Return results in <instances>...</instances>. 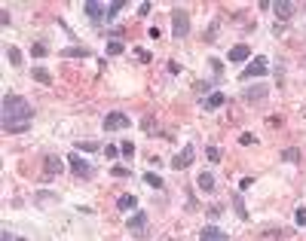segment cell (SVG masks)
Returning a JSON list of instances; mask_svg holds the SVG:
<instances>
[{"label":"cell","mask_w":306,"mask_h":241,"mask_svg":"<svg viewBox=\"0 0 306 241\" xmlns=\"http://www.w3.org/2000/svg\"><path fill=\"white\" fill-rule=\"evenodd\" d=\"M31 119H34V107L21 95L6 92L3 95V131L6 134H21V131L31 129Z\"/></svg>","instance_id":"6da1fadb"},{"label":"cell","mask_w":306,"mask_h":241,"mask_svg":"<svg viewBox=\"0 0 306 241\" xmlns=\"http://www.w3.org/2000/svg\"><path fill=\"white\" fill-rule=\"evenodd\" d=\"M67 165H71V174H74L77 180H92V177H95V168L89 165L77 150H74V153H67Z\"/></svg>","instance_id":"7a4b0ae2"},{"label":"cell","mask_w":306,"mask_h":241,"mask_svg":"<svg viewBox=\"0 0 306 241\" xmlns=\"http://www.w3.org/2000/svg\"><path fill=\"white\" fill-rule=\"evenodd\" d=\"M187 34H190V16L181 6H175L172 9V37L175 40H184Z\"/></svg>","instance_id":"3957f363"},{"label":"cell","mask_w":306,"mask_h":241,"mask_svg":"<svg viewBox=\"0 0 306 241\" xmlns=\"http://www.w3.org/2000/svg\"><path fill=\"white\" fill-rule=\"evenodd\" d=\"M269 74V61L264 58V55H257V58L248 61V67L242 71V79H260V76H266Z\"/></svg>","instance_id":"277c9868"},{"label":"cell","mask_w":306,"mask_h":241,"mask_svg":"<svg viewBox=\"0 0 306 241\" xmlns=\"http://www.w3.org/2000/svg\"><path fill=\"white\" fill-rule=\"evenodd\" d=\"M101 125H104V131H120V129H129L132 119L126 116V113L113 110V113H107V116H104V122H101Z\"/></svg>","instance_id":"5b68a950"},{"label":"cell","mask_w":306,"mask_h":241,"mask_svg":"<svg viewBox=\"0 0 306 241\" xmlns=\"http://www.w3.org/2000/svg\"><path fill=\"white\" fill-rule=\"evenodd\" d=\"M126 226H129V232H132L135 238H144V235H147V214H144V211H135V214L129 217Z\"/></svg>","instance_id":"8992f818"},{"label":"cell","mask_w":306,"mask_h":241,"mask_svg":"<svg viewBox=\"0 0 306 241\" xmlns=\"http://www.w3.org/2000/svg\"><path fill=\"white\" fill-rule=\"evenodd\" d=\"M266 95H269V86L257 83V86H248V89L242 92V101H245V104H260Z\"/></svg>","instance_id":"52a82bcc"},{"label":"cell","mask_w":306,"mask_h":241,"mask_svg":"<svg viewBox=\"0 0 306 241\" xmlns=\"http://www.w3.org/2000/svg\"><path fill=\"white\" fill-rule=\"evenodd\" d=\"M86 16L95 21V25H101V21H107V3H98V0H89V3L83 6Z\"/></svg>","instance_id":"ba28073f"},{"label":"cell","mask_w":306,"mask_h":241,"mask_svg":"<svg viewBox=\"0 0 306 241\" xmlns=\"http://www.w3.org/2000/svg\"><path fill=\"white\" fill-rule=\"evenodd\" d=\"M193 156H196V153H193V147L187 144L184 150H181V153L172 159V168H175V171H184V168H190V165H193Z\"/></svg>","instance_id":"9c48e42d"},{"label":"cell","mask_w":306,"mask_h":241,"mask_svg":"<svg viewBox=\"0 0 306 241\" xmlns=\"http://www.w3.org/2000/svg\"><path fill=\"white\" fill-rule=\"evenodd\" d=\"M245 58H251V46H245V43L230 46V52H226V61H245Z\"/></svg>","instance_id":"30bf717a"},{"label":"cell","mask_w":306,"mask_h":241,"mask_svg":"<svg viewBox=\"0 0 306 241\" xmlns=\"http://www.w3.org/2000/svg\"><path fill=\"white\" fill-rule=\"evenodd\" d=\"M199 241H230V235H226L224 229H218V226H205L199 232Z\"/></svg>","instance_id":"8fae6325"},{"label":"cell","mask_w":306,"mask_h":241,"mask_svg":"<svg viewBox=\"0 0 306 241\" xmlns=\"http://www.w3.org/2000/svg\"><path fill=\"white\" fill-rule=\"evenodd\" d=\"M61 159L59 156H46V159H43V174H46V177H55V174H61Z\"/></svg>","instance_id":"7c38bea8"},{"label":"cell","mask_w":306,"mask_h":241,"mask_svg":"<svg viewBox=\"0 0 306 241\" xmlns=\"http://www.w3.org/2000/svg\"><path fill=\"white\" fill-rule=\"evenodd\" d=\"M89 55H92L89 46H64L61 49V58H89Z\"/></svg>","instance_id":"4fadbf2b"},{"label":"cell","mask_w":306,"mask_h":241,"mask_svg":"<svg viewBox=\"0 0 306 241\" xmlns=\"http://www.w3.org/2000/svg\"><path fill=\"white\" fill-rule=\"evenodd\" d=\"M273 13H276V19L285 25V21L294 16V3H273Z\"/></svg>","instance_id":"5bb4252c"},{"label":"cell","mask_w":306,"mask_h":241,"mask_svg":"<svg viewBox=\"0 0 306 241\" xmlns=\"http://www.w3.org/2000/svg\"><path fill=\"white\" fill-rule=\"evenodd\" d=\"M226 101V95H221V92H214V95H208V98H202V107L205 110H218L221 104Z\"/></svg>","instance_id":"9a60e30c"},{"label":"cell","mask_w":306,"mask_h":241,"mask_svg":"<svg viewBox=\"0 0 306 241\" xmlns=\"http://www.w3.org/2000/svg\"><path fill=\"white\" fill-rule=\"evenodd\" d=\"M135 204H138L135 192H126V196H120V199H117V208H120V211H132Z\"/></svg>","instance_id":"2e32d148"},{"label":"cell","mask_w":306,"mask_h":241,"mask_svg":"<svg viewBox=\"0 0 306 241\" xmlns=\"http://www.w3.org/2000/svg\"><path fill=\"white\" fill-rule=\"evenodd\" d=\"M196 186H199L202 192H211V189H214V177L208 174V171H202V174L196 177Z\"/></svg>","instance_id":"e0dca14e"},{"label":"cell","mask_w":306,"mask_h":241,"mask_svg":"<svg viewBox=\"0 0 306 241\" xmlns=\"http://www.w3.org/2000/svg\"><path fill=\"white\" fill-rule=\"evenodd\" d=\"M233 208H236V214H239V220H251V217H248V208H245V202H242V196H239V192H233Z\"/></svg>","instance_id":"ac0fdd59"},{"label":"cell","mask_w":306,"mask_h":241,"mask_svg":"<svg viewBox=\"0 0 306 241\" xmlns=\"http://www.w3.org/2000/svg\"><path fill=\"white\" fill-rule=\"evenodd\" d=\"M34 79H37V83H43V86H49L52 83V76H49V71H46V67H34Z\"/></svg>","instance_id":"d6986e66"},{"label":"cell","mask_w":306,"mask_h":241,"mask_svg":"<svg viewBox=\"0 0 306 241\" xmlns=\"http://www.w3.org/2000/svg\"><path fill=\"white\" fill-rule=\"evenodd\" d=\"M144 183H147V186H153V189H165L163 177H160V174H153V171H150V174H144Z\"/></svg>","instance_id":"ffe728a7"},{"label":"cell","mask_w":306,"mask_h":241,"mask_svg":"<svg viewBox=\"0 0 306 241\" xmlns=\"http://www.w3.org/2000/svg\"><path fill=\"white\" fill-rule=\"evenodd\" d=\"M74 147H77V153H95V150H101L95 141H80V144H74Z\"/></svg>","instance_id":"44dd1931"},{"label":"cell","mask_w":306,"mask_h":241,"mask_svg":"<svg viewBox=\"0 0 306 241\" xmlns=\"http://www.w3.org/2000/svg\"><path fill=\"white\" fill-rule=\"evenodd\" d=\"M282 159L285 162H300V150L297 147H288V150H282Z\"/></svg>","instance_id":"7402d4cb"},{"label":"cell","mask_w":306,"mask_h":241,"mask_svg":"<svg viewBox=\"0 0 306 241\" xmlns=\"http://www.w3.org/2000/svg\"><path fill=\"white\" fill-rule=\"evenodd\" d=\"M6 61L9 64H21V52L16 49V46H6Z\"/></svg>","instance_id":"603a6c76"},{"label":"cell","mask_w":306,"mask_h":241,"mask_svg":"<svg viewBox=\"0 0 306 241\" xmlns=\"http://www.w3.org/2000/svg\"><path fill=\"white\" fill-rule=\"evenodd\" d=\"M205 159L208 162H221V150L218 147H205Z\"/></svg>","instance_id":"cb8c5ba5"},{"label":"cell","mask_w":306,"mask_h":241,"mask_svg":"<svg viewBox=\"0 0 306 241\" xmlns=\"http://www.w3.org/2000/svg\"><path fill=\"white\" fill-rule=\"evenodd\" d=\"M120 153H122V156H126V159H132V156H135V144H132V141H122V147H120Z\"/></svg>","instance_id":"d4e9b609"},{"label":"cell","mask_w":306,"mask_h":241,"mask_svg":"<svg viewBox=\"0 0 306 241\" xmlns=\"http://www.w3.org/2000/svg\"><path fill=\"white\" fill-rule=\"evenodd\" d=\"M31 55H34V58H43V55H46V46H43V43H34V46H31Z\"/></svg>","instance_id":"484cf974"},{"label":"cell","mask_w":306,"mask_h":241,"mask_svg":"<svg viewBox=\"0 0 306 241\" xmlns=\"http://www.w3.org/2000/svg\"><path fill=\"white\" fill-rule=\"evenodd\" d=\"M120 52H122V43L120 40H110L107 43V55H120Z\"/></svg>","instance_id":"4316f807"},{"label":"cell","mask_w":306,"mask_h":241,"mask_svg":"<svg viewBox=\"0 0 306 241\" xmlns=\"http://www.w3.org/2000/svg\"><path fill=\"white\" fill-rule=\"evenodd\" d=\"M122 6H126V3H107V21H110L113 16H117V13H120Z\"/></svg>","instance_id":"83f0119b"},{"label":"cell","mask_w":306,"mask_h":241,"mask_svg":"<svg viewBox=\"0 0 306 241\" xmlns=\"http://www.w3.org/2000/svg\"><path fill=\"white\" fill-rule=\"evenodd\" d=\"M104 156H107V159H117V156H122V153H120V147L110 144V147H104Z\"/></svg>","instance_id":"f1b7e54d"},{"label":"cell","mask_w":306,"mask_h":241,"mask_svg":"<svg viewBox=\"0 0 306 241\" xmlns=\"http://www.w3.org/2000/svg\"><path fill=\"white\" fill-rule=\"evenodd\" d=\"M110 174H117V177H129L132 171H129V168H122V165H117V168H110Z\"/></svg>","instance_id":"f546056e"},{"label":"cell","mask_w":306,"mask_h":241,"mask_svg":"<svg viewBox=\"0 0 306 241\" xmlns=\"http://www.w3.org/2000/svg\"><path fill=\"white\" fill-rule=\"evenodd\" d=\"M208 64H211V71H214V76H221V74H224V71H221V67H224V64H221L218 58H208Z\"/></svg>","instance_id":"4dcf8cb0"},{"label":"cell","mask_w":306,"mask_h":241,"mask_svg":"<svg viewBox=\"0 0 306 241\" xmlns=\"http://www.w3.org/2000/svg\"><path fill=\"white\" fill-rule=\"evenodd\" d=\"M141 125H144V131H150V134L156 131V122H153V116H147V119H144Z\"/></svg>","instance_id":"1f68e13d"},{"label":"cell","mask_w":306,"mask_h":241,"mask_svg":"<svg viewBox=\"0 0 306 241\" xmlns=\"http://www.w3.org/2000/svg\"><path fill=\"white\" fill-rule=\"evenodd\" d=\"M239 144H242V147H251V144H254V134H248V131L239 134Z\"/></svg>","instance_id":"d6a6232c"},{"label":"cell","mask_w":306,"mask_h":241,"mask_svg":"<svg viewBox=\"0 0 306 241\" xmlns=\"http://www.w3.org/2000/svg\"><path fill=\"white\" fill-rule=\"evenodd\" d=\"M297 226H306V208H297Z\"/></svg>","instance_id":"836d02e7"},{"label":"cell","mask_w":306,"mask_h":241,"mask_svg":"<svg viewBox=\"0 0 306 241\" xmlns=\"http://www.w3.org/2000/svg\"><path fill=\"white\" fill-rule=\"evenodd\" d=\"M150 9H153L150 3H141V6H138V16H141V19H144V16H150Z\"/></svg>","instance_id":"e575fe53"},{"label":"cell","mask_w":306,"mask_h":241,"mask_svg":"<svg viewBox=\"0 0 306 241\" xmlns=\"http://www.w3.org/2000/svg\"><path fill=\"white\" fill-rule=\"evenodd\" d=\"M0 25H3V28H9V25H13V21H9V13H6V9L0 13Z\"/></svg>","instance_id":"d590c367"},{"label":"cell","mask_w":306,"mask_h":241,"mask_svg":"<svg viewBox=\"0 0 306 241\" xmlns=\"http://www.w3.org/2000/svg\"><path fill=\"white\" fill-rule=\"evenodd\" d=\"M40 202H59V196H52V192H43V196H37Z\"/></svg>","instance_id":"8d00e7d4"},{"label":"cell","mask_w":306,"mask_h":241,"mask_svg":"<svg viewBox=\"0 0 306 241\" xmlns=\"http://www.w3.org/2000/svg\"><path fill=\"white\" fill-rule=\"evenodd\" d=\"M0 241H16V238L9 235V232H3V235H0Z\"/></svg>","instance_id":"74e56055"},{"label":"cell","mask_w":306,"mask_h":241,"mask_svg":"<svg viewBox=\"0 0 306 241\" xmlns=\"http://www.w3.org/2000/svg\"><path fill=\"white\" fill-rule=\"evenodd\" d=\"M16 241H28V238H16Z\"/></svg>","instance_id":"f35d334b"},{"label":"cell","mask_w":306,"mask_h":241,"mask_svg":"<svg viewBox=\"0 0 306 241\" xmlns=\"http://www.w3.org/2000/svg\"><path fill=\"white\" fill-rule=\"evenodd\" d=\"M168 241H175V238H168Z\"/></svg>","instance_id":"ab89813d"}]
</instances>
